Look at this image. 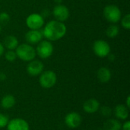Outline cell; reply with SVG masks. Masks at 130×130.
Listing matches in <instances>:
<instances>
[{"instance_id": "6da1fadb", "label": "cell", "mask_w": 130, "mask_h": 130, "mask_svg": "<svg viewBox=\"0 0 130 130\" xmlns=\"http://www.w3.org/2000/svg\"><path fill=\"white\" fill-rule=\"evenodd\" d=\"M67 27L63 22L53 20L49 21L43 30V36L49 41H57L66 34Z\"/></svg>"}, {"instance_id": "7a4b0ae2", "label": "cell", "mask_w": 130, "mask_h": 130, "mask_svg": "<svg viewBox=\"0 0 130 130\" xmlns=\"http://www.w3.org/2000/svg\"><path fill=\"white\" fill-rule=\"evenodd\" d=\"M17 58L24 62H30L35 59L37 53L35 49L29 43H21L15 49Z\"/></svg>"}, {"instance_id": "3957f363", "label": "cell", "mask_w": 130, "mask_h": 130, "mask_svg": "<svg viewBox=\"0 0 130 130\" xmlns=\"http://www.w3.org/2000/svg\"><path fill=\"white\" fill-rule=\"evenodd\" d=\"M103 14L105 19L113 24L119 22L122 18V12L120 8L113 4L106 5L104 8Z\"/></svg>"}, {"instance_id": "277c9868", "label": "cell", "mask_w": 130, "mask_h": 130, "mask_svg": "<svg viewBox=\"0 0 130 130\" xmlns=\"http://www.w3.org/2000/svg\"><path fill=\"white\" fill-rule=\"evenodd\" d=\"M35 50H36L37 55L40 58L43 59H46L50 58L53 55L54 47L51 41L41 40L40 42L38 43Z\"/></svg>"}, {"instance_id": "5b68a950", "label": "cell", "mask_w": 130, "mask_h": 130, "mask_svg": "<svg viewBox=\"0 0 130 130\" xmlns=\"http://www.w3.org/2000/svg\"><path fill=\"white\" fill-rule=\"evenodd\" d=\"M40 85L42 88L49 89L53 88L57 82L56 74L52 70H46L40 75Z\"/></svg>"}, {"instance_id": "8992f818", "label": "cell", "mask_w": 130, "mask_h": 130, "mask_svg": "<svg viewBox=\"0 0 130 130\" xmlns=\"http://www.w3.org/2000/svg\"><path fill=\"white\" fill-rule=\"evenodd\" d=\"M93 51L97 56L104 58L110 53V46L104 40H98L93 44Z\"/></svg>"}, {"instance_id": "52a82bcc", "label": "cell", "mask_w": 130, "mask_h": 130, "mask_svg": "<svg viewBox=\"0 0 130 130\" xmlns=\"http://www.w3.org/2000/svg\"><path fill=\"white\" fill-rule=\"evenodd\" d=\"M26 25L30 30H40L44 25V18L38 13L30 14L26 18Z\"/></svg>"}, {"instance_id": "ba28073f", "label": "cell", "mask_w": 130, "mask_h": 130, "mask_svg": "<svg viewBox=\"0 0 130 130\" xmlns=\"http://www.w3.org/2000/svg\"><path fill=\"white\" fill-rule=\"evenodd\" d=\"M53 14L56 21L61 22H64L67 21L70 15L69 8L62 4H57L53 8Z\"/></svg>"}, {"instance_id": "9c48e42d", "label": "cell", "mask_w": 130, "mask_h": 130, "mask_svg": "<svg viewBox=\"0 0 130 130\" xmlns=\"http://www.w3.org/2000/svg\"><path fill=\"white\" fill-rule=\"evenodd\" d=\"M43 63L39 60L33 59L27 66V72L30 76H38L43 72Z\"/></svg>"}, {"instance_id": "30bf717a", "label": "cell", "mask_w": 130, "mask_h": 130, "mask_svg": "<svg viewBox=\"0 0 130 130\" xmlns=\"http://www.w3.org/2000/svg\"><path fill=\"white\" fill-rule=\"evenodd\" d=\"M82 122V118L81 115L77 112H71L68 113L65 117L66 125L71 129L78 128L81 125Z\"/></svg>"}, {"instance_id": "8fae6325", "label": "cell", "mask_w": 130, "mask_h": 130, "mask_svg": "<svg viewBox=\"0 0 130 130\" xmlns=\"http://www.w3.org/2000/svg\"><path fill=\"white\" fill-rule=\"evenodd\" d=\"M7 130H30L29 123L24 119L14 118L8 121Z\"/></svg>"}, {"instance_id": "7c38bea8", "label": "cell", "mask_w": 130, "mask_h": 130, "mask_svg": "<svg viewBox=\"0 0 130 130\" xmlns=\"http://www.w3.org/2000/svg\"><path fill=\"white\" fill-rule=\"evenodd\" d=\"M43 37V33L40 30H30L25 34L24 38L27 43L32 45L40 42Z\"/></svg>"}, {"instance_id": "4fadbf2b", "label": "cell", "mask_w": 130, "mask_h": 130, "mask_svg": "<svg viewBox=\"0 0 130 130\" xmlns=\"http://www.w3.org/2000/svg\"><path fill=\"white\" fill-rule=\"evenodd\" d=\"M100 103L95 98H90L85 101L83 104V110L88 114H92L99 110Z\"/></svg>"}, {"instance_id": "5bb4252c", "label": "cell", "mask_w": 130, "mask_h": 130, "mask_svg": "<svg viewBox=\"0 0 130 130\" xmlns=\"http://www.w3.org/2000/svg\"><path fill=\"white\" fill-rule=\"evenodd\" d=\"M114 115L117 120H126L129 117V108L125 104H118L113 110Z\"/></svg>"}, {"instance_id": "9a60e30c", "label": "cell", "mask_w": 130, "mask_h": 130, "mask_svg": "<svg viewBox=\"0 0 130 130\" xmlns=\"http://www.w3.org/2000/svg\"><path fill=\"white\" fill-rule=\"evenodd\" d=\"M97 77L100 82L101 83H107L110 82L112 77V74L110 70L107 67H101L97 72Z\"/></svg>"}, {"instance_id": "2e32d148", "label": "cell", "mask_w": 130, "mask_h": 130, "mask_svg": "<svg viewBox=\"0 0 130 130\" xmlns=\"http://www.w3.org/2000/svg\"><path fill=\"white\" fill-rule=\"evenodd\" d=\"M122 123L117 119H107L103 126L104 130H121Z\"/></svg>"}, {"instance_id": "e0dca14e", "label": "cell", "mask_w": 130, "mask_h": 130, "mask_svg": "<svg viewBox=\"0 0 130 130\" xmlns=\"http://www.w3.org/2000/svg\"><path fill=\"white\" fill-rule=\"evenodd\" d=\"M18 40L14 35H8L4 39V47L8 50H15L18 46Z\"/></svg>"}, {"instance_id": "ac0fdd59", "label": "cell", "mask_w": 130, "mask_h": 130, "mask_svg": "<svg viewBox=\"0 0 130 130\" xmlns=\"http://www.w3.org/2000/svg\"><path fill=\"white\" fill-rule=\"evenodd\" d=\"M16 103L15 98L11 94H7L4 96L1 100V106L2 108L5 110H8L12 108Z\"/></svg>"}, {"instance_id": "d6986e66", "label": "cell", "mask_w": 130, "mask_h": 130, "mask_svg": "<svg viewBox=\"0 0 130 130\" xmlns=\"http://www.w3.org/2000/svg\"><path fill=\"white\" fill-rule=\"evenodd\" d=\"M120 33V27L117 24H111L110 25L107 30L106 34L109 38H115Z\"/></svg>"}, {"instance_id": "ffe728a7", "label": "cell", "mask_w": 130, "mask_h": 130, "mask_svg": "<svg viewBox=\"0 0 130 130\" xmlns=\"http://www.w3.org/2000/svg\"><path fill=\"white\" fill-rule=\"evenodd\" d=\"M121 21V26L126 29V30H129L130 29V14H125L123 18L120 19Z\"/></svg>"}, {"instance_id": "44dd1931", "label": "cell", "mask_w": 130, "mask_h": 130, "mask_svg": "<svg viewBox=\"0 0 130 130\" xmlns=\"http://www.w3.org/2000/svg\"><path fill=\"white\" fill-rule=\"evenodd\" d=\"M5 58L8 62H12L17 59V55L14 50H8L5 53Z\"/></svg>"}, {"instance_id": "7402d4cb", "label": "cell", "mask_w": 130, "mask_h": 130, "mask_svg": "<svg viewBox=\"0 0 130 130\" xmlns=\"http://www.w3.org/2000/svg\"><path fill=\"white\" fill-rule=\"evenodd\" d=\"M101 114L104 117H110L112 114V109L108 106H103L99 108Z\"/></svg>"}, {"instance_id": "603a6c76", "label": "cell", "mask_w": 130, "mask_h": 130, "mask_svg": "<svg viewBox=\"0 0 130 130\" xmlns=\"http://www.w3.org/2000/svg\"><path fill=\"white\" fill-rule=\"evenodd\" d=\"M10 21V16L9 14L4 11V12H1L0 13V24L1 25H5L7 24Z\"/></svg>"}, {"instance_id": "cb8c5ba5", "label": "cell", "mask_w": 130, "mask_h": 130, "mask_svg": "<svg viewBox=\"0 0 130 130\" xmlns=\"http://www.w3.org/2000/svg\"><path fill=\"white\" fill-rule=\"evenodd\" d=\"M8 121H9V119L8 116L3 113H0V129L6 127L7 124L8 123Z\"/></svg>"}, {"instance_id": "d4e9b609", "label": "cell", "mask_w": 130, "mask_h": 130, "mask_svg": "<svg viewBox=\"0 0 130 130\" xmlns=\"http://www.w3.org/2000/svg\"><path fill=\"white\" fill-rule=\"evenodd\" d=\"M121 130H130V122L126 120L123 124H122Z\"/></svg>"}, {"instance_id": "484cf974", "label": "cell", "mask_w": 130, "mask_h": 130, "mask_svg": "<svg viewBox=\"0 0 130 130\" xmlns=\"http://www.w3.org/2000/svg\"><path fill=\"white\" fill-rule=\"evenodd\" d=\"M5 52V47L3 46V44L2 43H0V56H2L4 54Z\"/></svg>"}, {"instance_id": "4316f807", "label": "cell", "mask_w": 130, "mask_h": 130, "mask_svg": "<svg viewBox=\"0 0 130 130\" xmlns=\"http://www.w3.org/2000/svg\"><path fill=\"white\" fill-rule=\"evenodd\" d=\"M129 109L130 107V96L129 95H128L127 96V98H126V104H125Z\"/></svg>"}, {"instance_id": "83f0119b", "label": "cell", "mask_w": 130, "mask_h": 130, "mask_svg": "<svg viewBox=\"0 0 130 130\" xmlns=\"http://www.w3.org/2000/svg\"><path fill=\"white\" fill-rule=\"evenodd\" d=\"M107 56H108L109 59H110L111 62H113V61H114V59H115V55H114V54H111V53H110Z\"/></svg>"}, {"instance_id": "f1b7e54d", "label": "cell", "mask_w": 130, "mask_h": 130, "mask_svg": "<svg viewBox=\"0 0 130 130\" xmlns=\"http://www.w3.org/2000/svg\"><path fill=\"white\" fill-rule=\"evenodd\" d=\"M5 78H6L5 74L3 73V72H0V80L1 81H4V80H5Z\"/></svg>"}, {"instance_id": "f546056e", "label": "cell", "mask_w": 130, "mask_h": 130, "mask_svg": "<svg viewBox=\"0 0 130 130\" xmlns=\"http://www.w3.org/2000/svg\"><path fill=\"white\" fill-rule=\"evenodd\" d=\"M56 2H57V4H61L62 2V0H55Z\"/></svg>"}, {"instance_id": "4dcf8cb0", "label": "cell", "mask_w": 130, "mask_h": 130, "mask_svg": "<svg viewBox=\"0 0 130 130\" xmlns=\"http://www.w3.org/2000/svg\"><path fill=\"white\" fill-rule=\"evenodd\" d=\"M95 130H104V129H103V128H98V129H96Z\"/></svg>"}, {"instance_id": "1f68e13d", "label": "cell", "mask_w": 130, "mask_h": 130, "mask_svg": "<svg viewBox=\"0 0 130 130\" xmlns=\"http://www.w3.org/2000/svg\"><path fill=\"white\" fill-rule=\"evenodd\" d=\"M1 31H2V25L0 24V33H1Z\"/></svg>"}]
</instances>
